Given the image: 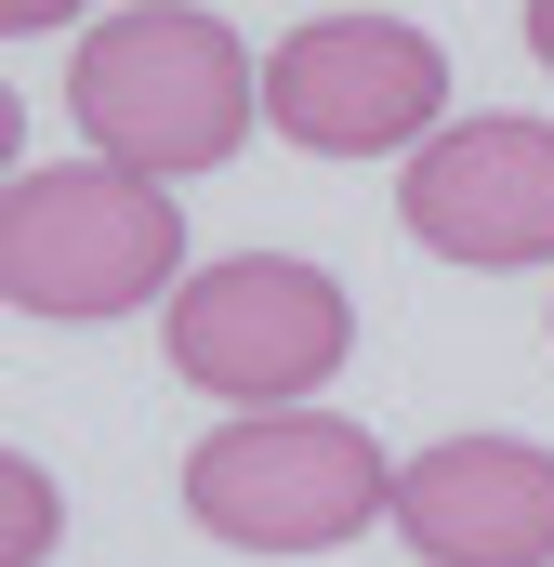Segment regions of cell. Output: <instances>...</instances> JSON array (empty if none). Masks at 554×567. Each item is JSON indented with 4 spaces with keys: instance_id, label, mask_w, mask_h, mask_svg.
<instances>
[{
    "instance_id": "cell-1",
    "label": "cell",
    "mask_w": 554,
    "mask_h": 567,
    "mask_svg": "<svg viewBox=\"0 0 554 567\" xmlns=\"http://www.w3.org/2000/svg\"><path fill=\"white\" fill-rule=\"evenodd\" d=\"M66 120L106 172L145 185H185V172H225L252 120H265V66L238 53V27L212 0H133L80 40L66 66Z\"/></svg>"
},
{
    "instance_id": "cell-2",
    "label": "cell",
    "mask_w": 554,
    "mask_h": 567,
    "mask_svg": "<svg viewBox=\"0 0 554 567\" xmlns=\"http://www.w3.org/2000/svg\"><path fill=\"white\" fill-rule=\"evenodd\" d=\"M0 290L13 317H133L145 290H185V212L172 185L106 172V158H40L0 185Z\"/></svg>"
},
{
    "instance_id": "cell-3",
    "label": "cell",
    "mask_w": 554,
    "mask_h": 567,
    "mask_svg": "<svg viewBox=\"0 0 554 567\" xmlns=\"http://www.w3.org/2000/svg\"><path fill=\"white\" fill-rule=\"evenodd\" d=\"M185 515L238 555H330L357 528H397V462L343 410H252L185 449Z\"/></svg>"
},
{
    "instance_id": "cell-4",
    "label": "cell",
    "mask_w": 554,
    "mask_h": 567,
    "mask_svg": "<svg viewBox=\"0 0 554 567\" xmlns=\"http://www.w3.org/2000/svg\"><path fill=\"white\" fill-rule=\"evenodd\" d=\"M158 357H172V383L225 396V423L304 410L357 357V303H343L330 265H304V251H225V265H198V278L158 303Z\"/></svg>"
},
{
    "instance_id": "cell-5",
    "label": "cell",
    "mask_w": 554,
    "mask_h": 567,
    "mask_svg": "<svg viewBox=\"0 0 554 567\" xmlns=\"http://www.w3.org/2000/svg\"><path fill=\"white\" fill-rule=\"evenodd\" d=\"M265 133L304 158H422L449 133V53L410 13H304L265 53Z\"/></svg>"
},
{
    "instance_id": "cell-6",
    "label": "cell",
    "mask_w": 554,
    "mask_h": 567,
    "mask_svg": "<svg viewBox=\"0 0 554 567\" xmlns=\"http://www.w3.org/2000/svg\"><path fill=\"white\" fill-rule=\"evenodd\" d=\"M397 225H410L435 265H475V278L554 265V120H529V106L449 120L397 172Z\"/></svg>"
},
{
    "instance_id": "cell-7",
    "label": "cell",
    "mask_w": 554,
    "mask_h": 567,
    "mask_svg": "<svg viewBox=\"0 0 554 567\" xmlns=\"http://www.w3.org/2000/svg\"><path fill=\"white\" fill-rule=\"evenodd\" d=\"M397 542L422 567H554V449L542 435H435L397 462Z\"/></svg>"
},
{
    "instance_id": "cell-8",
    "label": "cell",
    "mask_w": 554,
    "mask_h": 567,
    "mask_svg": "<svg viewBox=\"0 0 554 567\" xmlns=\"http://www.w3.org/2000/svg\"><path fill=\"white\" fill-rule=\"evenodd\" d=\"M0 488H13V567H40V555H53V528H66L53 475H40V462H0Z\"/></svg>"
},
{
    "instance_id": "cell-9",
    "label": "cell",
    "mask_w": 554,
    "mask_h": 567,
    "mask_svg": "<svg viewBox=\"0 0 554 567\" xmlns=\"http://www.w3.org/2000/svg\"><path fill=\"white\" fill-rule=\"evenodd\" d=\"M66 13H80V0H0V27H13V40H40V27H66Z\"/></svg>"
},
{
    "instance_id": "cell-10",
    "label": "cell",
    "mask_w": 554,
    "mask_h": 567,
    "mask_svg": "<svg viewBox=\"0 0 554 567\" xmlns=\"http://www.w3.org/2000/svg\"><path fill=\"white\" fill-rule=\"evenodd\" d=\"M529 53H542V66H554V0H529Z\"/></svg>"
}]
</instances>
